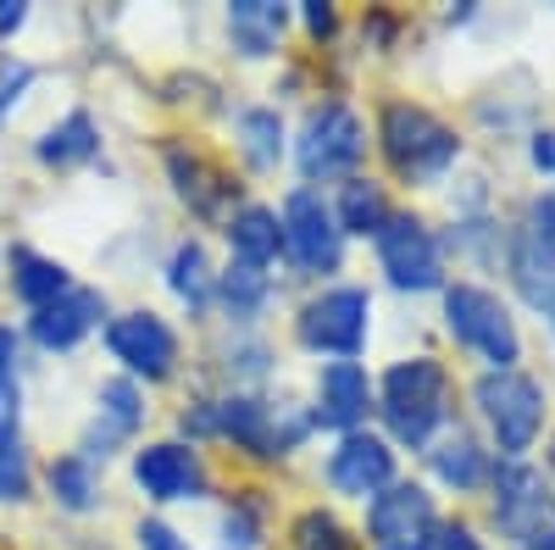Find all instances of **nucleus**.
<instances>
[{"mask_svg":"<svg viewBox=\"0 0 555 550\" xmlns=\"http://www.w3.org/2000/svg\"><path fill=\"white\" fill-rule=\"evenodd\" d=\"M366 329H373V295H366L361 284L322 290L295 317L300 345L317 350V356H334V361H356L361 345H366Z\"/></svg>","mask_w":555,"mask_h":550,"instance_id":"39448f33","label":"nucleus"},{"mask_svg":"<svg viewBox=\"0 0 555 550\" xmlns=\"http://www.w3.org/2000/svg\"><path fill=\"white\" fill-rule=\"evenodd\" d=\"M95 151H101V133H95V117H89V112L62 117L39 140V162H51V167H78V162H89Z\"/></svg>","mask_w":555,"mask_h":550,"instance_id":"4be33fe9","label":"nucleus"},{"mask_svg":"<svg viewBox=\"0 0 555 550\" xmlns=\"http://www.w3.org/2000/svg\"><path fill=\"white\" fill-rule=\"evenodd\" d=\"M106 345H112V356L128 367L133 379H167L172 373V361H178V334L162 323L156 311H128V317H117V323L106 329Z\"/></svg>","mask_w":555,"mask_h":550,"instance_id":"9d476101","label":"nucleus"},{"mask_svg":"<svg viewBox=\"0 0 555 550\" xmlns=\"http://www.w3.org/2000/svg\"><path fill=\"white\" fill-rule=\"evenodd\" d=\"M228 245H234L240 261L250 267H267L278 251H284V228H278V212L272 206H245L228 217Z\"/></svg>","mask_w":555,"mask_h":550,"instance_id":"6ab92c4d","label":"nucleus"},{"mask_svg":"<svg viewBox=\"0 0 555 550\" xmlns=\"http://www.w3.org/2000/svg\"><path fill=\"white\" fill-rule=\"evenodd\" d=\"M167 284H172V295L183 300V306H206L211 300V261H206V251L195 245V240H183L178 251H172V261H167Z\"/></svg>","mask_w":555,"mask_h":550,"instance_id":"393cba45","label":"nucleus"},{"mask_svg":"<svg viewBox=\"0 0 555 550\" xmlns=\"http://www.w3.org/2000/svg\"><path fill=\"white\" fill-rule=\"evenodd\" d=\"M222 550H256V517H250V507L222 517Z\"/></svg>","mask_w":555,"mask_h":550,"instance_id":"2f4dec72","label":"nucleus"},{"mask_svg":"<svg viewBox=\"0 0 555 550\" xmlns=\"http://www.w3.org/2000/svg\"><path fill=\"white\" fill-rule=\"evenodd\" d=\"M473 400L494 434L500 462H522L533 439L544 434V389L528 373H483L473 384Z\"/></svg>","mask_w":555,"mask_h":550,"instance_id":"20e7f679","label":"nucleus"},{"mask_svg":"<svg viewBox=\"0 0 555 550\" xmlns=\"http://www.w3.org/2000/svg\"><path fill=\"white\" fill-rule=\"evenodd\" d=\"M428 462H434L439 484H450L455 495H473V489H483V484H489V473H494L489 450H483L467 429H450V434H439V439H434V450H428Z\"/></svg>","mask_w":555,"mask_h":550,"instance_id":"a211bd4d","label":"nucleus"},{"mask_svg":"<svg viewBox=\"0 0 555 550\" xmlns=\"http://www.w3.org/2000/svg\"><path fill=\"white\" fill-rule=\"evenodd\" d=\"M328 484H334L339 495H356V500L389 489V484H395V450H389V439L361 434V429L345 434L339 450L328 456Z\"/></svg>","mask_w":555,"mask_h":550,"instance_id":"f8f14e48","label":"nucleus"},{"mask_svg":"<svg viewBox=\"0 0 555 550\" xmlns=\"http://www.w3.org/2000/svg\"><path fill=\"white\" fill-rule=\"evenodd\" d=\"M240 145H245L250 167H278V156H284V123H278V112H267V106L240 112Z\"/></svg>","mask_w":555,"mask_h":550,"instance_id":"a878e982","label":"nucleus"},{"mask_svg":"<svg viewBox=\"0 0 555 550\" xmlns=\"http://www.w3.org/2000/svg\"><path fill=\"white\" fill-rule=\"evenodd\" d=\"M528 156H533V167H539V172H550V178H555V128H539V133H533Z\"/></svg>","mask_w":555,"mask_h":550,"instance_id":"c9c22d12","label":"nucleus"},{"mask_svg":"<svg viewBox=\"0 0 555 550\" xmlns=\"http://www.w3.org/2000/svg\"><path fill=\"white\" fill-rule=\"evenodd\" d=\"M101 311H106V300L95 295V290H67V295H56L51 306H39L34 311V340L44 345V350H73L89 329L101 323Z\"/></svg>","mask_w":555,"mask_h":550,"instance_id":"dca6fc26","label":"nucleus"},{"mask_svg":"<svg viewBox=\"0 0 555 550\" xmlns=\"http://www.w3.org/2000/svg\"><path fill=\"white\" fill-rule=\"evenodd\" d=\"M306 28H311L317 39H328V34L339 28V17H334V7H328V0H306Z\"/></svg>","mask_w":555,"mask_h":550,"instance_id":"f704fd0d","label":"nucleus"},{"mask_svg":"<svg viewBox=\"0 0 555 550\" xmlns=\"http://www.w3.org/2000/svg\"><path fill=\"white\" fill-rule=\"evenodd\" d=\"M378 261L389 272L395 290H444V251L434 240V228L411 212H389V222L378 228Z\"/></svg>","mask_w":555,"mask_h":550,"instance_id":"0eeeda50","label":"nucleus"},{"mask_svg":"<svg viewBox=\"0 0 555 550\" xmlns=\"http://www.w3.org/2000/svg\"><path fill=\"white\" fill-rule=\"evenodd\" d=\"M300 172L317 183V178H350L356 162L366 156V123L345 106V101H328V106H317L300 128Z\"/></svg>","mask_w":555,"mask_h":550,"instance_id":"423d86ee","label":"nucleus"},{"mask_svg":"<svg viewBox=\"0 0 555 550\" xmlns=\"http://www.w3.org/2000/svg\"><path fill=\"white\" fill-rule=\"evenodd\" d=\"M289 539H295V550H356V534L334 512H322V507L300 512L295 528H289Z\"/></svg>","mask_w":555,"mask_h":550,"instance_id":"cd10ccee","label":"nucleus"},{"mask_svg":"<svg viewBox=\"0 0 555 550\" xmlns=\"http://www.w3.org/2000/svg\"><path fill=\"white\" fill-rule=\"evenodd\" d=\"M439 517H434V495L423 484H389L373 495V512H366V534L384 545H411V539H423L434 534Z\"/></svg>","mask_w":555,"mask_h":550,"instance_id":"ddd939ff","label":"nucleus"},{"mask_svg":"<svg viewBox=\"0 0 555 550\" xmlns=\"http://www.w3.org/2000/svg\"><path fill=\"white\" fill-rule=\"evenodd\" d=\"M544 462H550V473H555V439H550V456H544Z\"/></svg>","mask_w":555,"mask_h":550,"instance_id":"a19ab883","label":"nucleus"},{"mask_svg":"<svg viewBox=\"0 0 555 550\" xmlns=\"http://www.w3.org/2000/svg\"><path fill=\"white\" fill-rule=\"evenodd\" d=\"M439 539H428V550H483V539L467 528V523H444V528H434Z\"/></svg>","mask_w":555,"mask_h":550,"instance_id":"72a5a7b5","label":"nucleus"},{"mask_svg":"<svg viewBox=\"0 0 555 550\" xmlns=\"http://www.w3.org/2000/svg\"><path fill=\"white\" fill-rule=\"evenodd\" d=\"M533 228H539V234H544V240H555V190L533 201Z\"/></svg>","mask_w":555,"mask_h":550,"instance_id":"e433bc0d","label":"nucleus"},{"mask_svg":"<svg viewBox=\"0 0 555 550\" xmlns=\"http://www.w3.org/2000/svg\"><path fill=\"white\" fill-rule=\"evenodd\" d=\"M228 28H234L245 56H267L278 44V34H284V7H272V0H240L228 12Z\"/></svg>","mask_w":555,"mask_h":550,"instance_id":"5701e85b","label":"nucleus"},{"mask_svg":"<svg viewBox=\"0 0 555 550\" xmlns=\"http://www.w3.org/2000/svg\"><path fill=\"white\" fill-rule=\"evenodd\" d=\"M167 172H172V183H178V195H183V201H195L201 212H211V206H217L222 178H211V167H206L195 151L172 145V151H167Z\"/></svg>","mask_w":555,"mask_h":550,"instance_id":"bb28decb","label":"nucleus"},{"mask_svg":"<svg viewBox=\"0 0 555 550\" xmlns=\"http://www.w3.org/2000/svg\"><path fill=\"white\" fill-rule=\"evenodd\" d=\"M17 340L0 329V439H17Z\"/></svg>","mask_w":555,"mask_h":550,"instance_id":"c756f323","label":"nucleus"},{"mask_svg":"<svg viewBox=\"0 0 555 550\" xmlns=\"http://www.w3.org/2000/svg\"><path fill=\"white\" fill-rule=\"evenodd\" d=\"M373 400H378V389H373V379H366L361 361H328V367H322V379H317V411H311V418L322 429L356 434V423H366Z\"/></svg>","mask_w":555,"mask_h":550,"instance_id":"4468645a","label":"nucleus"},{"mask_svg":"<svg viewBox=\"0 0 555 550\" xmlns=\"http://www.w3.org/2000/svg\"><path fill=\"white\" fill-rule=\"evenodd\" d=\"M505 267H512L517 295L533 311L555 317V240H544L539 228H517L512 245H505Z\"/></svg>","mask_w":555,"mask_h":550,"instance_id":"2eb2a0df","label":"nucleus"},{"mask_svg":"<svg viewBox=\"0 0 555 550\" xmlns=\"http://www.w3.org/2000/svg\"><path fill=\"white\" fill-rule=\"evenodd\" d=\"M489 484H494V523H500L505 539L528 545L533 534L555 528V489L544 484L539 468H528V462H494Z\"/></svg>","mask_w":555,"mask_h":550,"instance_id":"6e6552de","label":"nucleus"},{"mask_svg":"<svg viewBox=\"0 0 555 550\" xmlns=\"http://www.w3.org/2000/svg\"><path fill=\"white\" fill-rule=\"evenodd\" d=\"M51 495H56V507H67V512H95L101 507L95 462H83V456H56L51 462Z\"/></svg>","mask_w":555,"mask_h":550,"instance_id":"b1692460","label":"nucleus"},{"mask_svg":"<svg viewBox=\"0 0 555 550\" xmlns=\"http://www.w3.org/2000/svg\"><path fill=\"white\" fill-rule=\"evenodd\" d=\"M378 140H384V156L400 178L411 183H434L455 167L461 156V140L455 128H444L428 106H411V101H389L384 106V123H378Z\"/></svg>","mask_w":555,"mask_h":550,"instance_id":"7ed1b4c3","label":"nucleus"},{"mask_svg":"<svg viewBox=\"0 0 555 550\" xmlns=\"http://www.w3.org/2000/svg\"><path fill=\"white\" fill-rule=\"evenodd\" d=\"M217 290H222L228 311H240V317L261 311V306H267V295H272L267 272H261V267H250V261H234V267H228L222 279H217Z\"/></svg>","mask_w":555,"mask_h":550,"instance_id":"c85d7f7f","label":"nucleus"},{"mask_svg":"<svg viewBox=\"0 0 555 550\" xmlns=\"http://www.w3.org/2000/svg\"><path fill=\"white\" fill-rule=\"evenodd\" d=\"M444 329L455 345H467L473 356L489 361V373H517L522 361V334L512 323L505 300L483 284H444Z\"/></svg>","mask_w":555,"mask_h":550,"instance_id":"f03ea898","label":"nucleus"},{"mask_svg":"<svg viewBox=\"0 0 555 550\" xmlns=\"http://www.w3.org/2000/svg\"><path fill=\"white\" fill-rule=\"evenodd\" d=\"M384 550H428V539H411V545H384Z\"/></svg>","mask_w":555,"mask_h":550,"instance_id":"ea45409f","label":"nucleus"},{"mask_svg":"<svg viewBox=\"0 0 555 550\" xmlns=\"http://www.w3.org/2000/svg\"><path fill=\"white\" fill-rule=\"evenodd\" d=\"M522 550H555V528H544V534H533Z\"/></svg>","mask_w":555,"mask_h":550,"instance_id":"58836bf2","label":"nucleus"},{"mask_svg":"<svg viewBox=\"0 0 555 550\" xmlns=\"http://www.w3.org/2000/svg\"><path fill=\"white\" fill-rule=\"evenodd\" d=\"M139 550H190V539L151 517V523H139Z\"/></svg>","mask_w":555,"mask_h":550,"instance_id":"473e14b6","label":"nucleus"},{"mask_svg":"<svg viewBox=\"0 0 555 550\" xmlns=\"http://www.w3.org/2000/svg\"><path fill=\"white\" fill-rule=\"evenodd\" d=\"M28 23V0H0V34H17Z\"/></svg>","mask_w":555,"mask_h":550,"instance_id":"4c0bfd02","label":"nucleus"},{"mask_svg":"<svg viewBox=\"0 0 555 550\" xmlns=\"http://www.w3.org/2000/svg\"><path fill=\"white\" fill-rule=\"evenodd\" d=\"M28 495V456L17 439H0V500H23Z\"/></svg>","mask_w":555,"mask_h":550,"instance_id":"7c9ffc66","label":"nucleus"},{"mask_svg":"<svg viewBox=\"0 0 555 550\" xmlns=\"http://www.w3.org/2000/svg\"><path fill=\"white\" fill-rule=\"evenodd\" d=\"M550 329H555V317H550Z\"/></svg>","mask_w":555,"mask_h":550,"instance_id":"79ce46f5","label":"nucleus"},{"mask_svg":"<svg viewBox=\"0 0 555 550\" xmlns=\"http://www.w3.org/2000/svg\"><path fill=\"white\" fill-rule=\"evenodd\" d=\"M444 406H450V373L444 361L434 356H405L384 373L378 389V411L400 445H434L439 423H444Z\"/></svg>","mask_w":555,"mask_h":550,"instance_id":"f257e3e1","label":"nucleus"},{"mask_svg":"<svg viewBox=\"0 0 555 550\" xmlns=\"http://www.w3.org/2000/svg\"><path fill=\"white\" fill-rule=\"evenodd\" d=\"M278 228H284V251L295 256V267H306V272H339L345 234H339V222H334V206L322 201L317 190H295L284 201Z\"/></svg>","mask_w":555,"mask_h":550,"instance_id":"1a4fd4ad","label":"nucleus"},{"mask_svg":"<svg viewBox=\"0 0 555 550\" xmlns=\"http://www.w3.org/2000/svg\"><path fill=\"white\" fill-rule=\"evenodd\" d=\"M12 290L17 300H28L34 311L39 306H51L56 295H67V267L51 261V256H39V251H12Z\"/></svg>","mask_w":555,"mask_h":550,"instance_id":"412c9836","label":"nucleus"},{"mask_svg":"<svg viewBox=\"0 0 555 550\" xmlns=\"http://www.w3.org/2000/svg\"><path fill=\"white\" fill-rule=\"evenodd\" d=\"M139 423H145V400H139V384L133 379H112V384H101V423L89 429V439H83V462H95V456H112V445L117 439H128Z\"/></svg>","mask_w":555,"mask_h":550,"instance_id":"f3484780","label":"nucleus"},{"mask_svg":"<svg viewBox=\"0 0 555 550\" xmlns=\"http://www.w3.org/2000/svg\"><path fill=\"white\" fill-rule=\"evenodd\" d=\"M334 222H339V234H373V240H378V228L389 222L384 183H373V178H345L339 206H334Z\"/></svg>","mask_w":555,"mask_h":550,"instance_id":"aec40b11","label":"nucleus"},{"mask_svg":"<svg viewBox=\"0 0 555 550\" xmlns=\"http://www.w3.org/2000/svg\"><path fill=\"white\" fill-rule=\"evenodd\" d=\"M133 478L151 500H201L211 484L195 445H145L133 456Z\"/></svg>","mask_w":555,"mask_h":550,"instance_id":"9b49d317","label":"nucleus"}]
</instances>
